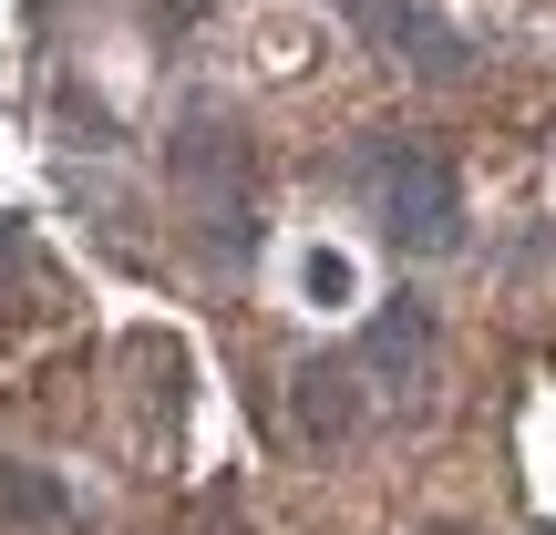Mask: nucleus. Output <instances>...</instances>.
<instances>
[{"mask_svg":"<svg viewBox=\"0 0 556 535\" xmlns=\"http://www.w3.org/2000/svg\"><path fill=\"white\" fill-rule=\"evenodd\" d=\"M361 196L381 206V227H392L402 247H454L464 238V176L443 165V144H422V135H381L371 155H361Z\"/></svg>","mask_w":556,"mask_h":535,"instance_id":"obj_1","label":"nucleus"},{"mask_svg":"<svg viewBox=\"0 0 556 535\" xmlns=\"http://www.w3.org/2000/svg\"><path fill=\"white\" fill-rule=\"evenodd\" d=\"M361 360L351 351H319V360H299V381H289V422L319 443V454H340V443H361V422L381 412V392H361Z\"/></svg>","mask_w":556,"mask_h":535,"instance_id":"obj_2","label":"nucleus"},{"mask_svg":"<svg viewBox=\"0 0 556 535\" xmlns=\"http://www.w3.org/2000/svg\"><path fill=\"white\" fill-rule=\"evenodd\" d=\"M186 196H197L206 238L227 227V258H248V238H258V186H248V144L238 135H186Z\"/></svg>","mask_w":556,"mask_h":535,"instance_id":"obj_3","label":"nucleus"},{"mask_svg":"<svg viewBox=\"0 0 556 535\" xmlns=\"http://www.w3.org/2000/svg\"><path fill=\"white\" fill-rule=\"evenodd\" d=\"M340 11H351L361 31H371L381 52H392V62H413V73H433V82H454L464 62H475V41H464L454 21L413 11V0H340Z\"/></svg>","mask_w":556,"mask_h":535,"instance_id":"obj_4","label":"nucleus"},{"mask_svg":"<svg viewBox=\"0 0 556 535\" xmlns=\"http://www.w3.org/2000/svg\"><path fill=\"white\" fill-rule=\"evenodd\" d=\"M361 371H371L392 402H422V371H433V319H422L413 298H381L371 340H361Z\"/></svg>","mask_w":556,"mask_h":535,"instance_id":"obj_5","label":"nucleus"},{"mask_svg":"<svg viewBox=\"0 0 556 535\" xmlns=\"http://www.w3.org/2000/svg\"><path fill=\"white\" fill-rule=\"evenodd\" d=\"M62 505H73V495L41 484L31 463H0V515H11V525H62Z\"/></svg>","mask_w":556,"mask_h":535,"instance_id":"obj_6","label":"nucleus"},{"mask_svg":"<svg viewBox=\"0 0 556 535\" xmlns=\"http://www.w3.org/2000/svg\"><path fill=\"white\" fill-rule=\"evenodd\" d=\"M309 298H319V309L351 298V258H340V247H319V258H309Z\"/></svg>","mask_w":556,"mask_h":535,"instance_id":"obj_7","label":"nucleus"}]
</instances>
